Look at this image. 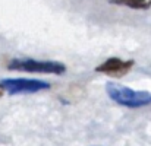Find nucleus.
Segmentation results:
<instances>
[{
    "mask_svg": "<svg viewBox=\"0 0 151 146\" xmlns=\"http://www.w3.org/2000/svg\"><path fill=\"white\" fill-rule=\"evenodd\" d=\"M4 91H7L10 95H18V94H35L40 91H46L50 88V83L41 79H25V78H18V79H3L0 82Z\"/></svg>",
    "mask_w": 151,
    "mask_h": 146,
    "instance_id": "nucleus-3",
    "label": "nucleus"
},
{
    "mask_svg": "<svg viewBox=\"0 0 151 146\" xmlns=\"http://www.w3.org/2000/svg\"><path fill=\"white\" fill-rule=\"evenodd\" d=\"M114 4H122V6H128L131 9H150L151 7V0H116Z\"/></svg>",
    "mask_w": 151,
    "mask_h": 146,
    "instance_id": "nucleus-5",
    "label": "nucleus"
},
{
    "mask_svg": "<svg viewBox=\"0 0 151 146\" xmlns=\"http://www.w3.org/2000/svg\"><path fill=\"white\" fill-rule=\"evenodd\" d=\"M7 69L27 73H49V75H63L66 67L63 63L49 61V60H34V58H18L7 64Z\"/></svg>",
    "mask_w": 151,
    "mask_h": 146,
    "instance_id": "nucleus-2",
    "label": "nucleus"
},
{
    "mask_svg": "<svg viewBox=\"0 0 151 146\" xmlns=\"http://www.w3.org/2000/svg\"><path fill=\"white\" fill-rule=\"evenodd\" d=\"M132 64H134L132 60L125 61V60H120V58H117V57H111V58L106 60L104 63H101L100 66H97L96 70L100 72V73H106V75H109V76L120 78V76L126 75V73L131 70Z\"/></svg>",
    "mask_w": 151,
    "mask_h": 146,
    "instance_id": "nucleus-4",
    "label": "nucleus"
},
{
    "mask_svg": "<svg viewBox=\"0 0 151 146\" xmlns=\"http://www.w3.org/2000/svg\"><path fill=\"white\" fill-rule=\"evenodd\" d=\"M3 92H4V89H3V86L0 85V98L3 97Z\"/></svg>",
    "mask_w": 151,
    "mask_h": 146,
    "instance_id": "nucleus-6",
    "label": "nucleus"
},
{
    "mask_svg": "<svg viewBox=\"0 0 151 146\" xmlns=\"http://www.w3.org/2000/svg\"><path fill=\"white\" fill-rule=\"evenodd\" d=\"M110 1H111V3H114V0H110Z\"/></svg>",
    "mask_w": 151,
    "mask_h": 146,
    "instance_id": "nucleus-7",
    "label": "nucleus"
},
{
    "mask_svg": "<svg viewBox=\"0 0 151 146\" xmlns=\"http://www.w3.org/2000/svg\"><path fill=\"white\" fill-rule=\"evenodd\" d=\"M106 92L111 101L126 108H141L151 104V94L145 91H134L128 86L109 82L106 85Z\"/></svg>",
    "mask_w": 151,
    "mask_h": 146,
    "instance_id": "nucleus-1",
    "label": "nucleus"
}]
</instances>
